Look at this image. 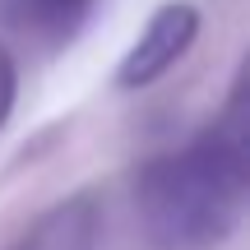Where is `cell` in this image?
<instances>
[{
	"label": "cell",
	"instance_id": "obj_1",
	"mask_svg": "<svg viewBox=\"0 0 250 250\" xmlns=\"http://www.w3.org/2000/svg\"><path fill=\"white\" fill-rule=\"evenodd\" d=\"M246 208V139L213 130L162 153L134 181V213L158 250H213L232 236Z\"/></svg>",
	"mask_w": 250,
	"mask_h": 250
},
{
	"label": "cell",
	"instance_id": "obj_2",
	"mask_svg": "<svg viewBox=\"0 0 250 250\" xmlns=\"http://www.w3.org/2000/svg\"><path fill=\"white\" fill-rule=\"evenodd\" d=\"M195 28H199L195 5H186V0L162 5L158 14L148 19L144 37L130 46V56L121 61L116 83H121V88H139V83H153L158 74H167L171 65L186 56V46L195 42Z\"/></svg>",
	"mask_w": 250,
	"mask_h": 250
},
{
	"label": "cell",
	"instance_id": "obj_3",
	"mask_svg": "<svg viewBox=\"0 0 250 250\" xmlns=\"http://www.w3.org/2000/svg\"><path fill=\"white\" fill-rule=\"evenodd\" d=\"M93 0H0V23L33 46H61L88 19Z\"/></svg>",
	"mask_w": 250,
	"mask_h": 250
},
{
	"label": "cell",
	"instance_id": "obj_4",
	"mask_svg": "<svg viewBox=\"0 0 250 250\" xmlns=\"http://www.w3.org/2000/svg\"><path fill=\"white\" fill-rule=\"evenodd\" d=\"M14 250H93V213L83 204L56 208L46 223H37Z\"/></svg>",
	"mask_w": 250,
	"mask_h": 250
},
{
	"label": "cell",
	"instance_id": "obj_5",
	"mask_svg": "<svg viewBox=\"0 0 250 250\" xmlns=\"http://www.w3.org/2000/svg\"><path fill=\"white\" fill-rule=\"evenodd\" d=\"M14 88H19V79H14V56L5 51V42H0V125L9 121V107H14Z\"/></svg>",
	"mask_w": 250,
	"mask_h": 250
}]
</instances>
